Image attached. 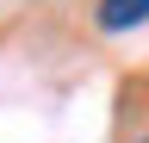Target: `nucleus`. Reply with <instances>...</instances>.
Returning a JSON list of instances; mask_svg holds the SVG:
<instances>
[{
    "mask_svg": "<svg viewBox=\"0 0 149 143\" xmlns=\"http://www.w3.org/2000/svg\"><path fill=\"white\" fill-rule=\"evenodd\" d=\"M93 25H100V31H130V25H149V0H100V6H93Z\"/></svg>",
    "mask_w": 149,
    "mask_h": 143,
    "instance_id": "nucleus-1",
    "label": "nucleus"
},
{
    "mask_svg": "<svg viewBox=\"0 0 149 143\" xmlns=\"http://www.w3.org/2000/svg\"><path fill=\"white\" fill-rule=\"evenodd\" d=\"M137 143H149V137H137Z\"/></svg>",
    "mask_w": 149,
    "mask_h": 143,
    "instance_id": "nucleus-2",
    "label": "nucleus"
}]
</instances>
